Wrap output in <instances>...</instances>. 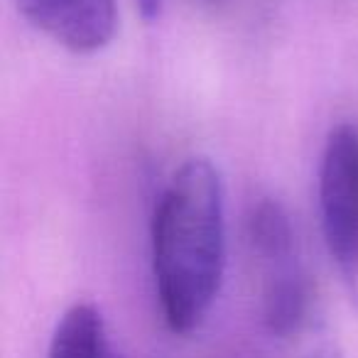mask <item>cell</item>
Instances as JSON below:
<instances>
[{
	"instance_id": "obj_3",
	"label": "cell",
	"mask_w": 358,
	"mask_h": 358,
	"mask_svg": "<svg viewBox=\"0 0 358 358\" xmlns=\"http://www.w3.org/2000/svg\"><path fill=\"white\" fill-rule=\"evenodd\" d=\"M22 17L74 55L108 47L118 30L115 0H13Z\"/></svg>"
},
{
	"instance_id": "obj_2",
	"label": "cell",
	"mask_w": 358,
	"mask_h": 358,
	"mask_svg": "<svg viewBox=\"0 0 358 358\" xmlns=\"http://www.w3.org/2000/svg\"><path fill=\"white\" fill-rule=\"evenodd\" d=\"M319 219L341 280L358 299V123L329 130L319 159Z\"/></svg>"
},
{
	"instance_id": "obj_7",
	"label": "cell",
	"mask_w": 358,
	"mask_h": 358,
	"mask_svg": "<svg viewBox=\"0 0 358 358\" xmlns=\"http://www.w3.org/2000/svg\"><path fill=\"white\" fill-rule=\"evenodd\" d=\"M164 3L167 0H135V6L140 10V17L145 22H155L162 17V10H164Z\"/></svg>"
},
{
	"instance_id": "obj_5",
	"label": "cell",
	"mask_w": 358,
	"mask_h": 358,
	"mask_svg": "<svg viewBox=\"0 0 358 358\" xmlns=\"http://www.w3.org/2000/svg\"><path fill=\"white\" fill-rule=\"evenodd\" d=\"M47 358H123L110 341L106 319L94 304H71L52 331Z\"/></svg>"
},
{
	"instance_id": "obj_6",
	"label": "cell",
	"mask_w": 358,
	"mask_h": 358,
	"mask_svg": "<svg viewBox=\"0 0 358 358\" xmlns=\"http://www.w3.org/2000/svg\"><path fill=\"white\" fill-rule=\"evenodd\" d=\"M248 236L265 268L297 260V236L287 209L280 201L263 199L255 206L248 221Z\"/></svg>"
},
{
	"instance_id": "obj_4",
	"label": "cell",
	"mask_w": 358,
	"mask_h": 358,
	"mask_svg": "<svg viewBox=\"0 0 358 358\" xmlns=\"http://www.w3.org/2000/svg\"><path fill=\"white\" fill-rule=\"evenodd\" d=\"M312 309V285L299 260L268 268L263 317L275 336H292L307 324Z\"/></svg>"
},
{
	"instance_id": "obj_1",
	"label": "cell",
	"mask_w": 358,
	"mask_h": 358,
	"mask_svg": "<svg viewBox=\"0 0 358 358\" xmlns=\"http://www.w3.org/2000/svg\"><path fill=\"white\" fill-rule=\"evenodd\" d=\"M152 278L169 331L206 322L226 273V185L209 157H189L159 194L150 231Z\"/></svg>"
},
{
	"instance_id": "obj_8",
	"label": "cell",
	"mask_w": 358,
	"mask_h": 358,
	"mask_svg": "<svg viewBox=\"0 0 358 358\" xmlns=\"http://www.w3.org/2000/svg\"><path fill=\"white\" fill-rule=\"evenodd\" d=\"M307 358H346V356L334 346H322V348H317V351L309 353Z\"/></svg>"
}]
</instances>
